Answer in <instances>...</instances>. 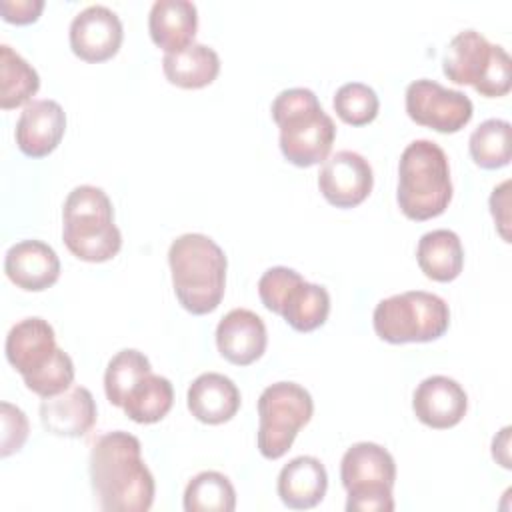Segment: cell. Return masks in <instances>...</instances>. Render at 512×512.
Here are the masks:
<instances>
[{"label":"cell","instance_id":"cell-8","mask_svg":"<svg viewBox=\"0 0 512 512\" xmlns=\"http://www.w3.org/2000/svg\"><path fill=\"white\" fill-rule=\"evenodd\" d=\"M340 480L348 492V512H392L396 462L376 442L352 444L340 462Z\"/></svg>","mask_w":512,"mask_h":512},{"label":"cell","instance_id":"cell-5","mask_svg":"<svg viewBox=\"0 0 512 512\" xmlns=\"http://www.w3.org/2000/svg\"><path fill=\"white\" fill-rule=\"evenodd\" d=\"M62 240L84 262H106L122 248L108 194L92 184L76 186L64 200Z\"/></svg>","mask_w":512,"mask_h":512},{"label":"cell","instance_id":"cell-6","mask_svg":"<svg viewBox=\"0 0 512 512\" xmlns=\"http://www.w3.org/2000/svg\"><path fill=\"white\" fill-rule=\"evenodd\" d=\"M512 60L500 44L478 30L458 32L442 58V70L454 84H470L480 96L500 98L510 92Z\"/></svg>","mask_w":512,"mask_h":512},{"label":"cell","instance_id":"cell-11","mask_svg":"<svg viewBox=\"0 0 512 512\" xmlns=\"http://www.w3.org/2000/svg\"><path fill=\"white\" fill-rule=\"evenodd\" d=\"M374 174L370 162L354 150H338L328 156L318 174V188L328 204L354 208L372 192Z\"/></svg>","mask_w":512,"mask_h":512},{"label":"cell","instance_id":"cell-23","mask_svg":"<svg viewBox=\"0 0 512 512\" xmlns=\"http://www.w3.org/2000/svg\"><path fill=\"white\" fill-rule=\"evenodd\" d=\"M162 70L170 84L196 90L216 80L220 72V58L214 48L194 42L184 50L164 54Z\"/></svg>","mask_w":512,"mask_h":512},{"label":"cell","instance_id":"cell-3","mask_svg":"<svg viewBox=\"0 0 512 512\" xmlns=\"http://www.w3.org/2000/svg\"><path fill=\"white\" fill-rule=\"evenodd\" d=\"M270 112L280 128V150L290 164L308 168L328 158L336 126L310 88L282 90Z\"/></svg>","mask_w":512,"mask_h":512},{"label":"cell","instance_id":"cell-18","mask_svg":"<svg viewBox=\"0 0 512 512\" xmlns=\"http://www.w3.org/2000/svg\"><path fill=\"white\" fill-rule=\"evenodd\" d=\"M40 422L46 432L56 436H86L96 424V400L88 388L70 386L40 402Z\"/></svg>","mask_w":512,"mask_h":512},{"label":"cell","instance_id":"cell-29","mask_svg":"<svg viewBox=\"0 0 512 512\" xmlns=\"http://www.w3.org/2000/svg\"><path fill=\"white\" fill-rule=\"evenodd\" d=\"M150 372V360L140 350L124 348L114 354L104 372V392L108 402L122 408L128 392Z\"/></svg>","mask_w":512,"mask_h":512},{"label":"cell","instance_id":"cell-20","mask_svg":"<svg viewBox=\"0 0 512 512\" xmlns=\"http://www.w3.org/2000/svg\"><path fill=\"white\" fill-rule=\"evenodd\" d=\"M152 42L168 52L194 44L198 30V10L190 0H156L148 14Z\"/></svg>","mask_w":512,"mask_h":512},{"label":"cell","instance_id":"cell-1","mask_svg":"<svg viewBox=\"0 0 512 512\" xmlns=\"http://www.w3.org/2000/svg\"><path fill=\"white\" fill-rule=\"evenodd\" d=\"M88 472L102 510L146 512L152 508L156 484L134 434L124 430L102 434L90 450Z\"/></svg>","mask_w":512,"mask_h":512},{"label":"cell","instance_id":"cell-35","mask_svg":"<svg viewBox=\"0 0 512 512\" xmlns=\"http://www.w3.org/2000/svg\"><path fill=\"white\" fill-rule=\"evenodd\" d=\"M508 188H510V180H504L500 186H496L492 190V196H490V212L498 224V230L502 234V238L506 242H510V234H508Z\"/></svg>","mask_w":512,"mask_h":512},{"label":"cell","instance_id":"cell-7","mask_svg":"<svg viewBox=\"0 0 512 512\" xmlns=\"http://www.w3.org/2000/svg\"><path fill=\"white\" fill-rule=\"evenodd\" d=\"M374 332L390 344L430 342L450 326L444 298L424 290H408L380 300L372 314Z\"/></svg>","mask_w":512,"mask_h":512},{"label":"cell","instance_id":"cell-15","mask_svg":"<svg viewBox=\"0 0 512 512\" xmlns=\"http://www.w3.org/2000/svg\"><path fill=\"white\" fill-rule=\"evenodd\" d=\"M66 130V114L56 100L28 102L16 122V144L30 158H44L60 144Z\"/></svg>","mask_w":512,"mask_h":512},{"label":"cell","instance_id":"cell-33","mask_svg":"<svg viewBox=\"0 0 512 512\" xmlns=\"http://www.w3.org/2000/svg\"><path fill=\"white\" fill-rule=\"evenodd\" d=\"M2 456H10L12 452H18L26 438H28V418L26 414L10 404V402H2Z\"/></svg>","mask_w":512,"mask_h":512},{"label":"cell","instance_id":"cell-19","mask_svg":"<svg viewBox=\"0 0 512 512\" xmlns=\"http://www.w3.org/2000/svg\"><path fill=\"white\" fill-rule=\"evenodd\" d=\"M186 404L192 416L204 424H224L240 408V390L224 374L204 372L188 386Z\"/></svg>","mask_w":512,"mask_h":512},{"label":"cell","instance_id":"cell-32","mask_svg":"<svg viewBox=\"0 0 512 512\" xmlns=\"http://www.w3.org/2000/svg\"><path fill=\"white\" fill-rule=\"evenodd\" d=\"M300 278V274L294 270V268H288V266H272L268 268L260 280H258V294H260V300L262 304L278 314V308H280V302L284 298V294L288 292V288Z\"/></svg>","mask_w":512,"mask_h":512},{"label":"cell","instance_id":"cell-24","mask_svg":"<svg viewBox=\"0 0 512 512\" xmlns=\"http://www.w3.org/2000/svg\"><path fill=\"white\" fill-rule=\"evenodd\" d=\"M278 314L296 332L320 328L330 314V294L324 286L306 282L302 276L284 294Z\"/></svg>","mask_w":512,"mask_h":512},{"label":"cell","instance_id":"cell-21","mask_svg":"<svg viewBox=\"0 0 512 512\" xmlns=\"http://www.w3.org/2000/svg\"><path fill=\"white\" fill-rule=\"evenodd\" d=\"M328 488L324 464L314 456H296L278 474V496L294 510H308L322 502Z\"/></svg>","mask_w":512,"mask_h":512},{"label":"cell","instance_id":"cell-30","mask_svg":"<svg viewBox=\"0 0 512 512\" xmlns=\"http://www.w3.org/2000/svg\"><path fill=\"white\" fill-rule=\"evenodd\" d=\"M334 110L338 118L350 126L370 124L378 116L380 100L374 88L364 82H346L334 94Z\"/></svg>","mask_w":512,"mask_h":512},{"label":"cell","instance_id":"cell-13","mask_svg":"<svg viewBox=\"0 0 512 512\" xmlns=\"http://www.w3.org/2000/svg\"><path fill=\"white\" fill-rule=\"evenodd\" d=\"M412 410L422 424L446 430L466 416L468 394L454 378L434 374L416 386L412 394Z\"/></svg>","mask_w":512,"mask_h":512},{"label":"cell","instance_id":"cell-14","mask_svg":"<svg viewBox=\"0 0 512 512\" xmlns=\"http://www.w3.org/2000/svg\"><path fill=\"white\" fill-rule=\"evenodd\" d=\"M6 358L22 380L40 372L58 352L54 328L40 316L16 322L6 336Z\"/></svg>","mask_w":512,"mask_h":512},{"label":"cell","instance_id":"cell-28","mask_svg":"<svg viewBox=\"0 0 512 512\" xmlns=\"http://www.w3.org/2000/svg\"><path fill=\"white\" fill-rule=\"evenodd\" d=\"M468 150L476 166L496 170L510 162V122L502 118L484 120L468 140Z\"/></svg>","mask_w":512,"mask_h":512},{"label":"cell","instance_id":"cell-12","mask_svg":"<svg viewBox=\"0 0 512 512\" xmlns=\"http://www.w3.org/2000/svg\"><path fill=\"white\" fill-rule=\"evenodd\" d=\"M122 22L114 10L92 4L70 22V48L84 62H104L120 50Z\"/></svg>","mask_w":512,"mask_h":512},{"label":"cell","instance_id":"cell-2","mask_svg":"<svg viewBox=\"0 0 512 512\" xmlns=\"http://www.w3.org/2000/svg\"><path fill=\"white\" fill-rule=\"evenodd\" d=\"M172 286L190 314L202 316L218 308L226 288L224 250L206 234L188 232L172 240L168 250Z\"/></svg>","mask_w":512,"mask_h":512},{"label":"cell","instance_id":"cell-26","mask_svg":"<svg viewBox=\"0 0 512 512\" xmlns=\"http://www.w3.org/2000/svg\"><path fill=\"white\" fill-rule=\"evenodd\" d=\"M0 108L10 110L26 106L40 88V76L16 50L8 44L0 46Z\"/></svg>","mask_w":512,"mask_h":512},{"label":"cell","instance_id":"cell-9","mask_svg":"<svg viewBox=\"0 0 512 512\" xmlns=\"http://www.w3.org/2000/svg\"><path fill=\"white\" fill-rule=\"evenodd\" d=\"M314 402L310 392L296 382H274L258 398L256 444L264 458H282L298 430L312 418Z\"/></svg>","mask_w":512,"mask_h":512},{"label":"cell","instance_id":"cell-27","mask_svg":"<svg viewBox=\"0 0 512 512\" xmlns=\"http://www.w3.org/2000/svg\"><path fill=\"white\" fill-rule=\"evenodd\" d=\"M236 508V490L228 476L216 470L196 474L184 490L186 512H232Z\"/></svg>","mask_w":512,"mask_h":512},{"label":"cell","instance_id":"cell-34","mask_svg":"<svg viewBox=\"0 0 512 512\" xmlns=\"http://www.w3.org/2000/svg\"><path fill=\"white\" fill-rule=\"evenodd\" d=\"M44 8V0H2V18L12 24L36 22Z\"/></svg>","mask_w":512,"mask_h":512},{"label":"cell","instance_id":"cell-16","mask_svg":"<svg viewBox=\"0 0 512 512\" xmlns=\"http://www.w3.org/2000/svg\"><path fill=\"white\" fill-rule=\"evenodd\" d=\"M268 344V334L264 320L248 310H230L216 326V346L218 352L236 366H248L256 362Z\"/></svg>","mask_w":512,"mask_h":512},{"label":"cell","instance_id":"cell-25","mask_svg":"<svg viewBox=\"0 0 512 512\" xmlns=\"http://www.w3.org/2000/svg\"><path fill=\"white\" fill-rule=\"evenodd\" d=\"M172 402L174 388L170 380L150 372L128 392L122 410L138 424H154L170 412Z\"/></svg>","mask_w":512,"mask_h":512},{"label":"cell","instance_id":"cell-22","mask_svg":"<svg viewBox=\"0 0 512 512\" xmlns=\"http://www.w3.org/2000/svg\"><path fill=\"white\" fill-rule=\"evenodd\" d=\"M416 260L426 278L436 282H452L464 266V248L460 236L452 230L438 228L420 236Z\"/></svg>","mask_w":512,"mask_h":512},{"label":"cell","instance_id":"cell-4","mask_svg":"<svg viewBox=\"0 0 512 512\" xmlns=\"http://www.w3.org/2000/svg\"><path fill=\"white\" fill-rule=\"evenodd\" d=\"M452 192L446 152L426 138L410 142L398 164L396 200L402 214L416 222L436 218L448 208Z\"/></svg>","mask_w":512,"mask_h":512},{"label":"cell","instance_id":"cell-10","mask_svg":"<svg viewBox=\"0 0 512 512\" xmlns=\"http://www.w3.org/2000/svg\"><path fill=\"white\" fill-rule=\"evenodd\" d=\"M406 112L420 126L454 134L470 122L474 106L464 92L444 88L436 80L420 78L406 88Z\"/></svg>","mask_w":512,"mask_h":512},{"label":"cell","instance_id":"cell-31","mask_svg":"<svg viewBox=\"0 0 512 512\" xmlns=\"http://www.w3.org/2000/svg\"><path fill=\"white\" fill-rule=\"evenodd\" d=\"M72 382H74V362L62 348H58L56 356L40 372H36L30 378H24L26 388L42 398L56 396L68 390Z\"/></svg>","mask_w":512,"mask_h":512},{"label":"cell","instance_id":"cell-17","mask_svg":"<svg viewBox=\"0 0 512 512\" xmlns=\"http://www.w3.org/2000/svg\"><path fill=\"white\" fill-rule=\"evenodd\" d=\"M4 272L18 288L42 292L60 276V260L52 246L42 240H20L12 244L4 258Z\"/></svg>","mask_w":512,"mask_h":512}]
</instances>
